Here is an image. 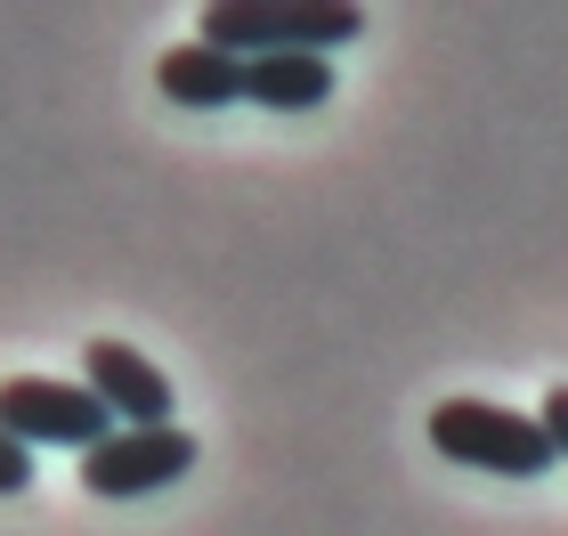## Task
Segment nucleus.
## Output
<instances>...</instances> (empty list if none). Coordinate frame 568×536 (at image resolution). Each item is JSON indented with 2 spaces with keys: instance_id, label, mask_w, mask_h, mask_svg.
Returning a JSON list of instances; mask_svg holds the SVG:
<instances>
[{
  "instance_id": "nucleus-9",
  "label": "nucleus",
  "mask_w": 568,
  "mask_h": 536,
  "mask_svg": "<svg viewBox=\"0 0 568 536\" xmlns=\"http://www.w3.org/2000/svg\"><path fill=\"white\" fill-rule=\"evenodd\" d=\"M536 423H545V439H552V455L568 464V382H552V398H545V415H536Z\"/></svg>"
},
{
  "instance_id": "nucleus-1",
  "label": "nucleus",
  "mask_w": 568,
  "mask_h": 536,
  "mask_svg": "<svg viewBox=\"0 0 568 536\" xmlns=\"http://www.w3.org/2000/svg\"><path fill=\"white\" fill-rule=\"evenodd\" d=\"M357 33H366V9L349 0H212L195 17V41L227 58H325Z\"/></svg>"
},
{
  "instance_id": "nucleus-2",
  "label": "nucleus",
  "mask_w": 568,
  "mask_h": 536,
  "mask_svg": "<svg viewBox=\"0 0 568 536\" xmlns=\"http://www.w3.org/2000/svg\"><path fill=\"white\" fill-rule=\"evenodd\" d=\"M430 447L447 455V464H471V472H496V479H536V472L560 464L552 439H545V423L511 415V406H487V398L430 406Z\"/></svg>"
},
{
  "instance_id": "nucleus-4",
  "label": "nucleus",
  "mask_w": 568,
  "mask_h": 536,
  "mask_svg": "<svg viewBox=\"0 0 568 536\" xmlns=\"http://www.w3.org/2000/svg\"><path fill=\"white\" fill-rule=\"evenodd\" d=\"M195 472V431H179V423H154V431H114V439H98L82 455V488L90 496H154V488H171V479H187Z\"/></svg>"
},
{
  "instance_id": "nucleus-5",
  "label": "nucleus",
  "mask_w": 568,
  "mask_h": 536,
  "mask_svg": "<svg viewBox=\"0 0 568 536\" xmlns=\"http://www.w3.org/2000/svg\"><path fill=\"white\" fill-rule=\"evenodd\" d=\"M82 391L114 415V431H154L171 423V374L131 342H90L82 350Z\"/></svg>"
},
{
  "instance_id": "nucleus-8",
  "label": "nucleus",
  "mask_w": 568,
  "mask_h": 536,
  "mask_svg": "<svg viewBox=\"0 0 568 536\" xmlns=\"http://www.w3.org/2000/svg\"><path fill=\"white\" fill-rule=\"evenodd\" d=\"M24 488H33V447H17L0 431V496H24Z\"/></svg>"
},
{
  "instance_id": "nucleus-3",
  "label": "nucleus",
  "mask_w": 568,
  "mask_h": 536,
  "mask_svg": "<svg viewBox=\"0 0 568 536\" xmlns=\"http://www.w3.org/2000/svg\"><path fill=\"white\" fill-rule=\"evenodd\" d=\"M0 431H9L17 447H73V455H90L98 439H114V415L82 391V382L9 374L0 382Z\"/></svg>"
},
{
  "instance_id": "nucleus-7",
  "label": "nucleus",
  "mask_w": 568,
  "mask_h": 536,
  "mask_svg": "<svg viewBox=\"0 0 568 536\" xmlns=\"http://www.w3.org/2000/svg\"><path fill=\"white\" fill-rule=\"evenodd\" d=\"M244 98L268 114H308L333 98V58H244Z\"/></svg>"
},
{
  "instance_id": "nucleus-6",
  "label": "nucleus",
  "mask_w": 568,
  "mask_h": 536,
  "mask_svg": "<svg viewBox=\"0 0 568 536\" xmlns=\"http://www.w3.org/2000/svg\"><path fill=\"white\" fill-rule=\"evenodd\" d=\"M154 90L171 98V107H195V114H220L244 98V58H227V49H203V41H179L154 58Z\"/></svg>"
}]
</instances>
